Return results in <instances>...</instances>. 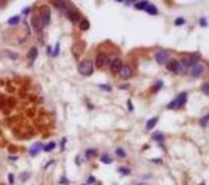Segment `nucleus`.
<instances>
[{"label":"nucleus","instance_id":"16","mask_svg":"<svg viewBox=\"0 0 209 185\" xmlns=\"http://www.w3.org/2000/svg\"><path fill=\"white\" fill-rule=\"evenodd\" d=\"M149 6V1H146V0H142V1H138L134 4V7L138 8V10H145V8Z\"/></svg>","mask_w":209,"mask_h":185},{"label":"nucleus","instance_id":"21","mask_svg":"<svg viewBox=\"0 0 209 185\" xmlns=\"http://www.w3.org/2000/svg\"><path fill=\"white\" fill-rule=\"evenodd\" d=\"M53 4H55L57 8H61V10H66V8H67V4H66L64 1H55Z\"/></svg>","mask_w":209,"mask_h":185},{"label":"nucleus","instance_id":"2","mask_svg":"<svg viewBox=\"0 0 209 185\" xmlns=\"http://www.w3.org/2000/svg\"><path fill=\"white\" fill-rule=\"evenodd\" d=\"M185 102H187V93H185V92H181V93H178V96H176L170 102L169 105H167V107H169V109H178V107L184 106Z\"/></svg>","mask_w":209,"mask_h":185},{"label":"nucleus","instance_id":"20","mask_svg":"<svg viewBox=\"0 0 209 185\" xmlns=\"http://www.w3.org/2000/svg\"><path fill=\"white\" fill-rule=\"evenodd\" d=\"M20 22V17L16 16V17H11L10 20H8V25H17Z\"/></svg>","mask_w":209,"mask_h":185},{"label":"nucleus","instance_id":"18","mask_svg":"<svg viewBox=\"0 0 209 185\" xmlns=\"http://www.w3.org/2000/svg\"><path fill=\"white\" fill-rule=\"evenodd\" d=\"M156 122H158V117H152L151 120L148 121V124H146V129H152L156 125Z\"/></svg>","mask_w":209,"mask_h":185},{"label":"nucleus","instance_id":"39","mask_svg":"<svg viewBox=\"0 0 209 185\" xmlns=\"http://www.w3.org/2000/svg\"><path fill=\"white\" fill-rule=\"evenodd\" d=\"M28 11H29V7H27L24 11H23V13H24V14H28Z\"/></svg>","mask_w":209,"mask_h":185},{"label":"nucleus","instance_id":"4","mask_svg":"<svg viewBox=\"0 0 209 185\" xmlns=\"http://www.w3.org/2000/svg\"><path fill=\"white\" fill-rule=\"evenodd\" d=\"M155 60H156V63H159V64H166V63L169 61V52H167V50H159V52H156Z\"/></svg>","mask_w":209,"mask_h":185},{"label":"nucleus","instance_id":"37","mask_svg":"<svg viewBox=\"0 0 209 185\" xmlns=\"http://www.w3.org/2000/svg\"><path fill=\"white\" fill-rule=\"evenodd\" d=\"M199 24H201L202 27H206V20H205V18H201V20H199Z\"/></svg>","mask_w":209,"mask_h":185},{"label":"nucleus","instance_id":"22","mask_svg":"<svg viewBox=\"0 0 209 185\" xmlns=\"http://www.w3.org/2000/svg\"><path fill=\"white\" fill-rule=\"evenodd\" d=\"M95 154H96V150H94V149H88V150H87V153H85V156H87L88 159L95 157Z\"/></svg>","mask_w":209,"mask_h":185},{"label":"nucleus","instance_id":"15","mask_svg":"<svg viewBox=\"0 0 209 185\" xmlns=\"http://www.w3.org/2000/svg\"><path fill=\"white\" fill-rule=\"evenodd\" d=\"M145 11H146L148 14H151V16H158V13H159V11H158V8L155 7L153 4H151V3H149V6H148V7L145 8Z\"/></svg>","mask_w":209,"mask_h":185},{"label":"nucleus","instance_id":"30","mask_svg":"<svg viewBox=\"0 0 209 185\" xmlns=\"http://www.w3.org/2000/svg\"><path fill=\"white\" fill-rule=\"evenodd\" d=\"M99 88L106 90V92H110V90H112V86H109V85H99Z\"/></svg>","mask_w":209,"mask_h":185},{"label":"nucleus","instance_id":"3","mask_svg":"<svg viewBox=\"0 0 209 185\" xmlns=\"http://www.w3.org/2000/svg\"><path fill=\"white\" fill-rule=\"evenodd\" d=\"M204 71H205V65L201 64V63H197V64H194L190 68V75L193 78H198V77H201L204 74Z\"/></svg>","mask_w":209,"mask_h":185},{"label":"nucleus","instance_id":"23","mask_svg":"<svg viewBox=\"0 0 209 185\" xmlns=\"http://www.w3.org/2000/svg\"><path fill=\"white\" fill-rule=\"evenodd\" d=\"M100 161L104 163V164H110L113 160H112V157H109V156H102V157H100Z\"/></svg>","mask_w":209,"mask_h":185},{"label":"nucleus","instance_id":"25","mask_svg":"<svg viewBox=\"0 0 209 185\" xmlns=\"http://www.w3.org/2000/svg\"><path fill=\"white\" fill-rule=\"evenodd\" d=\"M202 92L209 96V82H205V84L202 85Z\"/></svg>","mask_w":209,"mask_h":185},{"label":"nucleus","instance_id":"38","mask_svg":"<svg viewBox=\"0 0 209 185\" xmlns=\"http://www.w3.org/2000/svg\"><path fill=\"white\" fill-rule=\"evenodd\" d=\"M127 106H128V110H130V112H133V105H131V100H128Z\"/></svg>","mask_w":209,"mask_h":185},{"label":"nucleus","instance_id":"9","mask_svg":"<svg viewBox=\"0 0 209 185\" xmlns=\"http://www.w3.org/2000/svg\"><path fill=\"white\" fill-rule=\"evenodd\" d=\"M121 67H123V63H121L120 58H114L112 61V64H110V70H112V73L119 74V71L121 70Z\"/></svg>","mask_w":209,"mask_h":185},{"label":"nucleus","instance_id":"26","mask_svg":"<svg viewBox=\"0 0 209 185\" xmlns=\"http://www.w3.org/2000/svg\"><path fill=\"white\" fill-rule=\"evenodd\" d=\"M6 53H7L8 57H10V58H13V60H16L17 57H18V54H17V53H14V52H10V50H6Z\"/></svg>","mask_w":209,"mask_h":185},{"label":"nucleus","instance_id":"14","mask_svg":"<svg viewBox=\"0 0 209 185\" xmlns=\"http://www.w3.org/2000/svg\"><path fill=\"white\" fill-rule=\"evenodd\" d=\"M166 64H167V70H169V71H173V73H176L177 64H178V60H169Z\"/></svg>","mask_w":209,"mask_h":185},{"label":"nucleus","instance_id":"11","mask_svg":"<svg viewBox=\"0 0 209 185\" xmlns=\"http://www.w3.org/2000/svg\"><path fill=\"white\" fill-rule=\"evenodd\" d=\"M40 150H43V145L39 144V142H38V144H33V145L31 146V149H29V154H31L32 157H35Z\"/></svg>","mask_w":209,"mask_h":185},{"label":"nucleus","instance_id":"28","mask_svg":"<svg viewBox=\"0 0 209 185\" xmlns=\"http://www.w3.org/2000/svg\"><path fill=\"white\" fill-rule=\"evenodd\" d=\"M59 52H60V45H59V43H56V48H55V50H53V54H52V56L56 57L57 54H59Z\"/></svg>","mask_w":209,"mask_h":185},{"label":"nucleus","instance_id":"8","mask_svg":"<svg viewBox=\"0 0 209 185\" xmlns=\"http://www.w3.org/2000/svg\"><path fill=\"white\" fill-rule=\"evenodd\" d=\"M67 17H68V20H70L71 22H74V24H80L81 17H80V13H78V11L71 10V11H68V13H67Z\"/></svg>","mask_w":209,"mask_h":185},{"label":"nucleus","instance_id":"40","mask_svg":"<svg viewBox=\"0 0 209 185\" xmlns=\"http://www.w3.org/2000/svg\"><path fill=\"white\" fill-rule=\"evenodd\" d=\"M138 185H146V184H144V182H142V184H138Z\"/></svg>","mask_w":209,"mask_h":185},{"label":"nucleus","instance_id":"36","mask_svg":"<svg viewBox=\"0 0 209 185\" xmlns=\"http://www.w3.org/2000/svg\"><path fill=\"white\" fill-rule=\"evenodd\" d=\"M8 181H10V184H14V175L13 174H8Z\"/></svg>","mask_w":209,"mask_h":185},{"label":"nucleus","instance_id":"1","mask_svg":"<svg viewBox=\"0 0 209 185\" xmlns=\"http://www.w3.org/2000/svg\"><path fill=\"white\" fill-rule=\"evenodd\" d=\"M78 73L84 77H89L91 74L94 73V63L89 60V58H85L82 60L80 64H78Z\"/></svg>","mask_w":209,"mask_h":185},{"label":"nucleus","instance_id":"13","mask_svg":"<svg viewBox=\"0 0 209 185\" xmlns=\"http://www.w3.org/2000/svg\"><path fill=\"white\" fill-rule=\"evenodd\" d=\"M187 65L183 60H178V64H177V70H176V74H180V75H183V74L187 73Z\"/></svg>","mask_w":209,"mask_h":185},{"label":"nucleus","instance_id":"33","mask_svg":"<svg viewBox=\"0 0 209 185\" xmlns=\"http://www.w3.org/2000/svg\"><path fill=\"white\" fill-rule=\"evenodd\" d=\"M28 177H29V173H24V174H21V181L25 182V181L28 180Z\"/></svg>","mask_w":209,"mask_h":185},{"label":"nucleus","instance_id":"7","mask_svg":"<svg viewBox=\"0 0 209 185\" xmlns=\"http://www.w3.org/2000/svg\"><path fill=\"white\" fill-rule=\"evenodd\" d=\"M40 20H42V22H43V27H46V25L50 24V10H49L48 7L42 8Z\"/></svg>","mask_w":209,"mask_h":185},{"label":"nucleus","instance_id":"29","mask_svg":"<svg viewBox=\"0 0 209 185\" xmlns=\"http://www.w3.org/2000/svg\"><path fill=\"white\" fill-rule=\"evenodd\" d=\"M185 22V20L184 18H181V17H180V18H176V21H174V24L176 25H183Z\"/></svg>","mask_w":209,"mask_h":185},{"label":"nucleus","instance_id":"31","mask_svg":"<svg viewBox=\"0 0 209 185\" xmlns=\"http://www.w3.org/2000/svg\"><path fill=\"white\" fill-rule=\"evenodd\" d=\"M153 139H156V141H163V135H161V132H158V134H155L153 135Z\"/></svg>","mask_w":209,"mask_h":185},{"label":"nucleus","instance_id":"6","mask_svg":"<svg viewBox=\"0 0 209 185\" xmlns=\"http://www.w3.org/2000/svg\"><path fill=\"white\" fill-rule=\"evenodd\" d=\"M32 28L36 31V32H40L42 29H43V22H42V20H40V16H36V17H32Z\"/></svg>","mask_w":209,"mask_h":185},{"label":"nucleus","instance_id":"19","mask_svg":"<svg viewBox=\"0 0 209 185\" xmlns=\"http://www.w3.org/2000/svg\"><path fill=\"white\" fill-rule=\"evenodd\" d=\"M55 148H56V144H55V142H49L46 146H43V150H45V152H50V150H53Z\"/></svg>","mask_w":209,"mask_h":185},{"label":"nucleus","instance_id":"27","mask_svg":"<svg viewBox=\"0 0 209 185\" xmlns=\"http://www.w3.org/2000/svg\"><path fill=\"white\" fill-rule=\"evenodd\" d=\"M208 121H209V114H206V116H205V117H204V118H202V120L199 121V122H201L202 127H205V125L208 124Z\"/></svg>","mask_w":209,"mask_h":185},{"label":"nucleus","instance_id":"12","mask_svg":"<svg viewBox=\"0 0 209 185\" xmlns=\"http://www.w3.org/2000/svg\"><path fill=\"white\" fill-rule=\"evenodd\" d=\"M38 57V48H31L28 52V60H29V64H32L33 61L36 60Z\"/></svg>","mask_w":209,"mask_h":185},{"label":"nucleus","instance_id":"35","mask_svg":"<svg viewBox=\"0 0 209 185\" xmlns=\"http://www.w3.org/2000/svg\"><path fill=\"white\" fill-rule=\"evenodd\" d=\"M87 182H88V184H94V182H95V177H94V175H91V177H88V180H87Z\"/></svg>","mask_w":209,"mask_h":185},{"label":"nucleus","instance_id":"5","mask_svg":"<svg viewBox=\"0 0 209 185\" xmlns=\"http://www.w3.org/2000/svg\"><path fill=\"white\" fill-rule=\"evenodd\" d=\"M119 75H120L123 80H128V78H131V75H133L131 67H130V65H123L121 70L119 71Z\"/></svg>","mask_w":209,"mask_h":185},{"label":"nucleus","instance_id":"24","mask_svg":"<svg viewBox=\"0 0 209 185\" xmlns=\"http://www.w3.org/2000/svg\"><path fill=\"white\" fill-rule=\"evenodd\" d=\"M116 154H117L119 157H126V150H123L121 148H117V149H116Z\"/></svg>","mask_w":209,"mask_h":185},{"label":"nucleus","instance_id":"17","mask_svg":"<svg viewBox=\"0 0 209 185\" xmlns=\"http://www.w3.org/2000/svg\"><path fill=\"white\" fill-rule=\"evenodd\" d=\"M78 25H80L81 31H87V29H89V21H88V20H85V18H84V20H81Z\"/></svg>","mask_w":209,"mask_h":185},{"label":"nucleus","instance_id":"34","mask_svg":"<svg viewBox=\"0 0 209 185\" xmlns=\"http://www.w3.org/2000/svg\"><path fill=\"white\" fill-rule=\"evenodd\" d=\"M161 86H162V81H158V85L153 86V92H158V90H159L158 88H161Z\"/></svg>","mask_w":209,"mask_h":185},{"label":"nucleus","instance_id":"32","mask_svg":"<svg viewBox=\"0 0 209 185\" xmlns=\"http://www.w3.org/2000/svg\"><path fill=\"white\" fill-rule=\"evenodd\" d=\"M119 173H121V174H130V170L128 169H123V167H119Z\"/></svg>","mask_w":209,"mask_h":185},{"label":"nucleus","instance_id":"10","mask_svg":"<svg viewBox=\"0 0 209 185\" xmlns=\"http://www.w3.org/2000/svg\"><path fill=\"white\" fill-rule=\"evenodd\" d=\"M104 65H107V56L104 53H99L96 56V67L102 68Z\"/></svg>","mask_w":209,"mask_h":185}]
</instances>
